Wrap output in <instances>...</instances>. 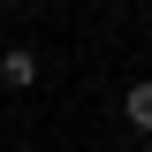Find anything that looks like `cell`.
<instances>
[{
    "mask_svg": "<svg viewBox=\"0 0 152 152\" xmlns=\"http://www.w3.org/2000/svg\"><path fill=\"white\" fill-rule=\"evenodd\" d=\"M0 31H8V23H0Z\"/></svg>",
    "mask_w": 152,
    "mask_h": 152,
    "instance_id": "3",
    "label": "cell"
},
{
    "mask_svg": "<svg viewBox=\"0 0 152 152\" xmlns=\"http://www.w3.org/2000/svg\"><path fill=\"white\" fill-rule=\"evenodd\" d=\"M38 84V53L31 46H0V91H31Z\"/></svg>",
    "mask_w": 152,
    "mask_h": 152,
    "instance_id": "1",
    "label": "cell"
},
{
    "mask_svg": "<svg viewBox=\"0 0 152 152\" xmlns=\"http://www.w3.org/2000/svg\"><path fill=\"white\" fill-rule=\"evenodd\" d=\"M122 114H129L137 129H152V76H137V84H129V99H122Z\"/></svg>",
    "mask_w": 152,
    "mask_h": 152,
    "instance_id": "2",
    "label": "cell"
}]
</instances>
